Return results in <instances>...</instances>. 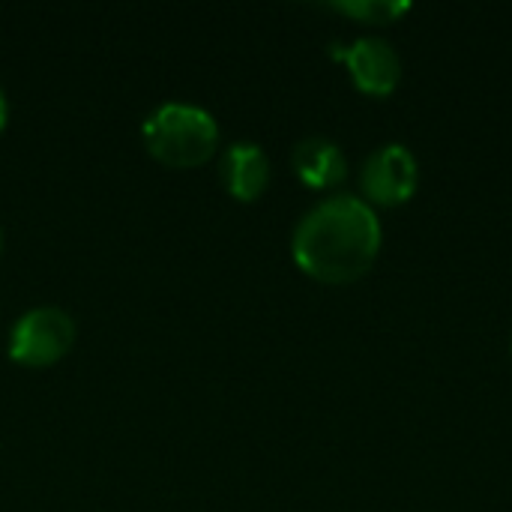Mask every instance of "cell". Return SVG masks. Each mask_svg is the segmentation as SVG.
Segmentation results:
<instances>
[{
    "instance_id": "6da1fadb",
    "label": "cell",
    "mask_w": 512,
    "mask_h": 512,
    "mask_svg": "<svg viewBox=\"0 0 512 512\" xmlns=\"http://www.w3.org/2000/svg\"><path fill=\"white\" fill-rule=\"evenodd\" d=\"M381 237V222L369 201L330 195L297 222L291 255L306 276L324 285H348L372 270Z\"/></svg>"
},
{
    "instance_id": "7a4b0ae2",
    "label": "cell",
    "mask_w": 512,
    "mask_h": 512,
    "mask_svg": "<svg viewBox=\"0 0 512 512\" xmlns=\"http://www.w3.org/2000/svg\"><path fill=\"white\" fill-rule=\"evenodd\" d=\"M141 138L150 156H156L168 168H195L204 165L219 144L216 117L192 102H162L156 105L144 123Z\"/></svg>"
},
{
    "instance_id": "3957f363",
    "label": "cell",
    "mask_w": 512,
    "mask_h": 512,
    "mask_svg": "<svg viewBox=\"0 0 512 512\" xmlns=\"http://www.w3.org/2000/svg\"><path fill=\"white\" fill-rule=\"evenodd\" d=\"M75 345V321L60 306H33L9 330V357L21 366H51Z\"/></svg>"
},
{
    "instance_id": "277c9868",
    "label": "cell",
    "mask_w": 512,
    "mask_h": 512,
    "mask_svg": "<svg viewBox=\"0 0 512 512\" xmlns=\"http://www.w3.org/2000/svg\"><path fill=\"white\" fill-rule=\"evenodd\" d=\"M420 183V168L414 153L405 144H384L378 147L360 174L363 195L378 207H399L405 204Z\"/></svg>"
},
{
    "instance_id": "5b68a950",
    "label": "cell",
    "mask_w": 512,
    "mask_h": 512,
    "mask_svg": "<svg viewBox=\"0 0 512 512\" xmlns=\"http://www.w3.org/2000/svg\"><path fill=\"white\" fill-rule=\"evenodd\" d=\"M333 57L345 60L351 81L369 96H390L402 78V60L396 48L381 36H360L348 48L333 45Z\"/></svg>"
},
{
    "instance_id": "8992f818",
    "label": "cell",
    "mask_w": 512,
    "mask_h": 512,
    "mask_svg": "<svg viewBox=\"0 0 512 512\" xmlns=\"http://www.w3.org/2000/svg\"><path fill=\"white\" fill-rule=\"evenodd\" d=\"M219 180L237 201H255L270 186V159L255 141H234L219 156Z\"/></svg>"
},
{
    "instance_id": "52a82bcc",
    "label": "cell",
    "mask_w": 512,
    "mask_h": 512,
    "mask_svg": "<svg viewBox=\"0 0 512 512\" xmlns=\"http://www.w3.org/2000/svg\"><path fill=\"white\" fill-rule=\"evenodd\" d=\"M291 165H294L297 177L312 189H333L348 174V159H345L342 147L324 135H309V138L297 141V147L291 153Z\"/></svg>"
},
{
    "instance_id": "ba28073f",
    "label": "cell",
    "mask_w": 512,
    "mask_h": 512,
    "mask_svg": "<svg viewBox=\"0 0 512 512\" xmlns=\"http://www.w3.org/2000/svg\"><path fill=\"white\" fill-rule=\"evenodd\" d=\"M333 9L363 24H393L411 9V3L405 0H336Z\"/></svg>"
},
{
    "instance_id": "9c48e42d",
    "label": "cell",
    "mask_w": 512,
    "mask_h": 512,
    "mask_svg": "<svg viewBox=\"0 0 512 512\" xmlns=\"http://www.w3.org/2000/svg\"><path fill=\"white\" fill-rule=\"evenodd\" d=\"M6 120H9V99H6V93H3V87H0V132H3V126H6Z\"/></svg>"
},
{
    "instance_id": "30bf717a",
    "label": "cell",
    "mask_w": 512,
    "mask_h": 512,
    "mask_svg": "<svg viewBox=\"0 0 512 512\" xmlns=\"http://www.w3.org/2000/svg\"><path fill=\"white\" fill-rule=\"evenodd\" d=\"M0 252H3V225H0Z\"/></svg>"
}]
</instances>
